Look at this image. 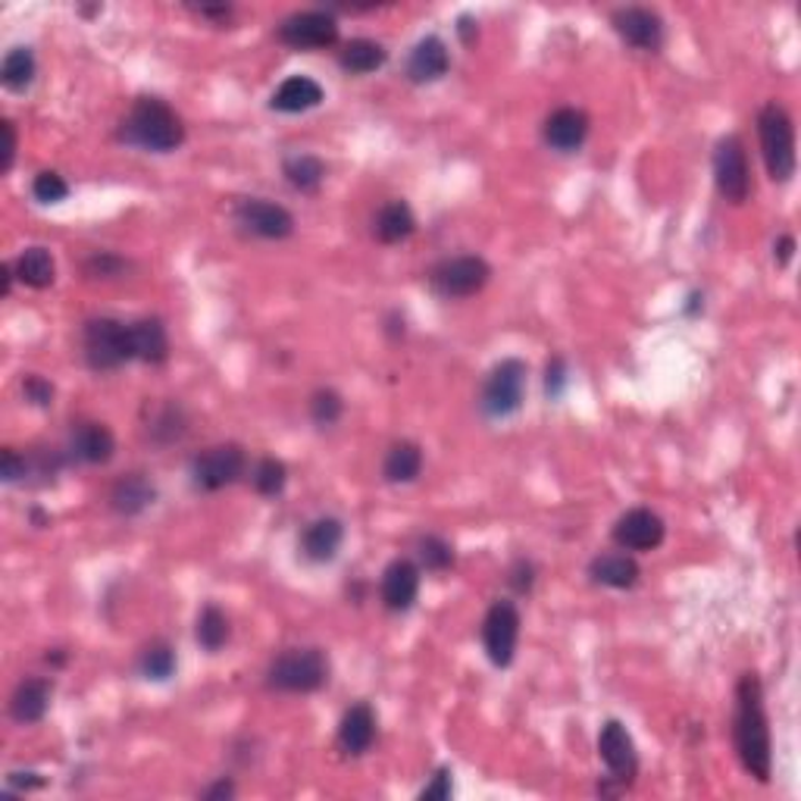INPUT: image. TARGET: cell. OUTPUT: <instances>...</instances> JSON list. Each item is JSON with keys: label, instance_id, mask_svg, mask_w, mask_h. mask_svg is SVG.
<instances>
[{"label": "cell", "instance_id": "6da1fadb", "mask_svg": "<svg viewBox=\"0 0 801 801\" xmlns=\"http://www.w3.org/2000/svg\"><path fill=\"white\" fill-rule=\"evenodd\" d=\"M732 742L742 770L757 782H770L774 774V742L770 720L764 707V685L757 673H742L736 685V714H732Z\"/></svg>", "mask_w": 801, "mask_h": 801}, {"label": "cell", "instance_id": "7a4b0ae2", "mask_svg": "<svg viewBox=\"0 0 801 801\" xmlns=\"http://www.w3.org/2000/svg\"><path fill=\"white\" fill-rule=\"evenodd\" d=\"M120 138L147 154H172L185 142V125L167 100L138 98L122 120Z\"/></svg>", "mask_w": 801, "mask_h": 801}, {"label": "cell", "instance_id": "3957f363", "mask_svg": "<svg viewBox=\"0 0 801 801\" xmlns=\"http://www.w3.org/2000/svg\"><path fill=\"white\" fill-rule=\"evenodd\" d=\"M757 138H761L767 175L774 182H789L796 175L799 157H796V125L782 104L777 100L764 104V110L757 113Z\"/></svg>", "mask_w": 801, "mask_h": 801}, {"label": "cell", "instance_id": "277c9868", "mask_svg": "<svg viewBox=\"0 0 801 801\" xmlns=\"http://www.w3.org/2000/svg\"><path fill=\"white\" fill-rule=\"evenodd\" d=\"M329 682V655L323 648H286L269 664L267 685L289 695H307Z\"/></svg>", "mask_w": 801, "mask_h": 801}, {"label": "cell", "instance_id": "5b68a950", "mask_svg": "<svg viewBox=\"0 0 801 801\" xmlns=\"http://www.w3.org/2000/svg\"><path fill=\"white\" fill-rule=\"evenodd\" d=\"M82 344H85V361L95 373H107V369H120L122 364L135 361L132 354V336H129V323L110 319V316H98L85 323L82 332Z\"/></svg>", "mask_w": 801, "mask_h": 801}, {"label": "cell", "instance_id": "8992f818", "mask_svg": "<svg viewBox=\"0 0 801 801\" xmlns=\"http://www.w3.org/2000/svg\"><path fill=\"white\" fill-rule=\"evenodd\" d=\"M523 401H526V364L508 357L491 366L480 395V411L488 420H508L513 413H520Z\"/></svg>", "mask_w": 801, "mask_h": 801}, {"label": "cell", "instance_id": "52a82bcc", "mask_svg": "<svg viewBox=\"0 0 801 801\" xmlns=\"http://www.w3.org/2000/svg\"><path fill=\"white\" fill-rule=\"evenodd\" d=\"M488 279H491V267L476 254L448 257V260H438L436 267L429 269V289L445 301L473 298L486 289Z\"/></svg>", "mask_w": 801, "mask_h": 801}, {"label": "cell", "instance_id": "ba28073f", "mask_svg": "<svg viewBox=\"0 0 801 801\" xmlns=\"http://www.w3.org/2000/svg\"><path fill=\"white\" fill-rule=\"evenodd\" d=\"M714 182H717V192L729 204H745L752 195V170H749V154L742 138L727 135L717 142L714 150Z\"/></svg>", "mask_w": 801, "mask_h": 801}, {"label": "cell", "instance_id": "9c48e42d", "mask_svg": "<svg viewBox=\"0 0 801 801\" xmlns=\"http://www.w3.org/2000/svg\"><path fill=\"white\" fill-rule=\"evenodd\" d=\"M244 451L242 445L226 441L201 451L192 461V483L197 491H219V488L239 483L244 473Z\"/></svg>", "mask_w": 801, "mask_h": 801}, {"label": "cell", "instance_id": "30bf717a", "mask_svg": "<svg viewBox=\"0 0 801 801\" xmlns=\"http://www.w3.org/2000/svg\"><path fill=\"white\" fill-rule=\"evenodd\" d=\"M520 610L513 602H495L488 607L486 620H483V645H486V657L495 667H510L513 655H517V642H520Z\"/></svg>", "mask_w": 801, "mask_h": 801}, {"label": "cell", "instance_id": "8fae6325", "mask_svg": "<svg viewBox=\"0 0 801 801\" xmlns=\"http://www.w3.org/2000/svg\"><path fill=\"white\" fill-rule=\"evenodd\" d=\"M235 222L247 235L264 239V242H282L294 232V217L276 201L267 197H244L235 207Z\"/></svg>", "mask_w": 801, "mask_h": 801}, {"label": "cell", "instance_id": "7c38bea8", "mask_svg": "<svg viewBox=\"0 0 801 801\" xmlns=\"http://www.w3.org/2000/svg\"><path fill=\"white\" fill-rule=\"evenodd\" d=\"M279 41L292 50H323L339 41V23L326 10H304L292 13L279 25Z\"/></svg>", "mask_w": 801, "mask_h": 801}, {"label": "cell", "instance_id": "4fadbf2b", "mask_svg": "<svg viewBox=\"0 0 801 801\" xmlns=\"http://www.w3.org/2000/svg\"><path fill=\"white\" fill-rule=\"evenodd\" d=\"M598 757L605 761V767L610 770L607 779H617L620 786L630 789L632 779L639 774V752H635L630 729L623 727L620 720H607L602 732H598Z\"/></svg>", "mask_w": 801, "mask_h": 801}, {"label": "cell", "instance_id": "5bb4252c", "mask_svg": "<svg viewBox=\"0 0 801 801\" xmlns=\"http://www.w3.org/2000/svg\"><path fill=\"white\" fill-rule=\"evenodd\" d=\"M610 25L635 50L657 53L664 45V20L648 7H620V10H614Z\"/></svg>", "mask_w": 801, "mask_h": 801}, {"label": "cell", "instance_id": "9a60e30c", "mask_svg": "<svg viewBox=\"0 0 801 801\" xmlns=\"http://www.w3.org/2000/svg\"><path fill=\"white\" fill-rule=\"evenodd\" d=\"M667 526L655 510L632 508L614 523V542L623 551H655L664 545Z\"/></svg>", "mask_w": 801, "mask_h": 801}, {"label": "cell", "instance_id": "2e32d148", "mask_svg": "<svg viewBox=\"0 0 801 801\" xmlns=\"http://www.w3.org/2000/svg\"><path fill=\"white\" fill-rule=\"evenodd\" d=\"M448 70H451V53L438 35L420 38L408 53V63H404V75L413 85H433L438 78H445Z\"/></svg>", "mask_w": 801, "mask_h": 801}, {"label": "cell", "instance_id": "e0dca14e", "mask_svg": "<svg viewBox=\"0 0 801 801\" xmlns=\"http://www.w3.org/2000/svg\"><path fill=\"white\" fill-rule=\"evenodd\" d=\"M379 595H383V605L389 607L391 614L411 610L416 595H420V567L408 558L391 560L386 573H383Z\"/></svg>", "mask_w": 801, "mask_h": 801}, {"label": "cell", "instance_id": "ac0fdd59", "mask_svg": "<svg viewBox=\"0 0 801 801\" xmlns=\"http://www.w3.org/2000/svg\"><path fill=\"white\" fill-rule=\"evenodd\" d=\"M545 145L558 154H577L588 138V117L577 107H560L545 120Z\"/></svg>", "mask_w": 801, "mask_h": 801}, {"label": "cell", "instance_id": "d6986e66", "mask_svg": "<svg viewBox=\"0 0 801 801\" xmlns=\"http://www.w3.org/2000/svg\"><path fill=\"white\" fill-rule=\"evenodd\" d=\"M50 699H53V682L45 677H25L10 695V717L23 727L38 724L48 714Z\"/></svg>", "mask_w": 801, "mask_h": 801}, {"label": "cell", "instance_id": "ffe728a7", "mask_svg": "<svg viewBox=\"0 0 801 801\" xmlns=\"http://www.w3.org/2000/svg\"><path fill=\"white\" fill-rule=\"evenodd\" d=\"M341 542H344V526L336 517H319L314 523L304 526L301 533V555L311 563H329L339 558Z\"/></svg>", "mask_w": 801, "mask_h": 801}, {"label": "cell", "instance_id": "44dd1931", "mask_svg": "<svg viewBox=\"0 0 801 801\" xmlns=\"http://www.w3.org/2000/svg\"><path fill=\"white\" fill-rule=\"evenodd\" d=\"M326 98V92H323V85L311 78V75H289L276 92H272V98H269V107L276 110V113H307V110H316L319 104Z\"/></svg>", "mask_w": 801, "mask_h": 801}, {"label": "cell", "instance_id": "7402d4cb", "mask_svg": "<svg viewBox=\"0 0 801 801\" xmlns=\"http://www.w3.org/2000/svg\"><path fill=\"white\" fill-rule=\"evenodd\" d=\"M70 451H73L75 461L82 463H107L113 461V454H117V436L110 433L107 423L85 420L73 429Z\"/></svg>", "mask_w": 801, "mask_h": 801}, {"label": "cell", "instance_id": "603a6c76", "mask_svg": "<svg viewBox=\"0 0 801 801\" xmlns=\"http://www.w3.org/2000/svg\"><path fill=\"white\" fill-rule=\"evenodd\" d=\"M376 742V714L366 702L351 704L339 724V749L351 757H361Z\"/></svg>", "mask_w": 801, "mask_h": 801}, {"label": "cell", "instance_id": "cb8c5ba5", "mask_svg": "<svg viewBox=\"0 0 801 801\" xmlns=\"http://www.w3.org/2000/svg\"><path fill=\"white\" fill-rule=\"evenodd\" d=\"M157 501V486L147 480L145 473H125L110 488V508L120 517H138Z\"/></svg>", "mask_w": 801, "mask_h": 801}, {"label": "cell", "instance_id": "d4e9b609", "mask_svg": "<svg viewBox=\"0 0 801 801\" xmlns=\"http://www.w3.org/2000/svg\"><path fill=\"white\" fill-rule=\"evenodd\" d=\"M129 336H132L135 361L163 364L170 357V336H167V326L157 316H145V319L129 323Z\"/></svg>", "mask_w": 801, "mask_h": 801}, {"label": "cell", "instance_id": "484cf974", "mask_svg": "<svg viewBox=\"0 0 801 801\" xmlns=\"http://www.w3.org/2000/svg\"><path fill=\"white\" fill-rule=\"evenodd\" d=\"M413 232H416V217L408 201H389L373 219V235L383 244L408 242Z\"/></svg>", "mask_w": 801, "mask_h": 801}, {"label": "cell", "instance_id": "4316f807", "mask_svg": "<svg viewBox=\"0 0 801 801\" xmlns=\"http://www.w3.org/2000/svg\"><path fill=\"white\" fill-rule=\"evenodd\" d=\"M423 473V448L416 441H395L383 461V476L389 480L391 486H408L416 483Z\"/></svg>", "mask_w": 801, "mask_h": 801}, {"label": "cell", "instance_id": "83f0119b", "mask_svg": "<svg viewBox=\"0 0 801 801\" xmlns=\"http://www.w3.org/2000/svg\"><path fill=\"white\" fill-rule=\"evenodd\" d=\"M13 272H16V279L23 286L45 292L57 282V260H53L48 247H25L23 254L16 257V264H13Z\"/></svg>", "mask_w": 801, "mask_h": 801}, {"label": "cell", "instance_id": "f1b7e54d", "mask_svg": "<svg viewBox=\"0 0 801 801\" xmlns=\"http://www.w3.org/2000/svg\"><path fill=\"white\" fill-rule=\"evenodd\" d=\"M588 577L598 585H607V588H632L639 583L642 570L639 563L630 555H598V558L588 563Z\"/></svg>", "mask_w": 801, "mask_h": 801}, {"label": "cell", "instance_id": "f546056e", "mask_svg": "<svg viewBox=\"0 0 801 801\" xmlns=\"http://www.w3.org/2000/svg\"><path fill=\"white\" fill-rule=\"evenodd\" d=\"M386 60H389V50L383 48L379 41H373V38H354L339 53V66L348 75L376 73V70L386 66Z\"/></svg>", "mask_w": 801, "mask_h": 801}, {"label": "cell", "instance_id": "4dcf8cb0", "mask_svg": "<svg viewBox=\"0 0 801 801\" xmlns=\"http://www.w3.org/2000/svg\"><path fill=\"white\" fill-rule=\"evenodd\" d=\"M282 172H286V179H289L294 192L314 195V192H319L323 179H326V163L316 154H294L282 163Z\"/></svg>", "mask_w": 801, "mask_h": 801}, {"label": "cell", "instance_id": "1f68e13d", "mask_svg": "<svg viewBox=\"0 0 801 801\" xmlns=\"http://www.w3.org/2000/svg\"><path fill=\"white\" fill-rule=\"evenodd\" d=\"M38 75V63H35V53L32 48H13L7 57H3V66H0V82L7 92H16L23 95L32 88Z\"/></svg>", "mask_w": 801, "mask_h": 801}, {"label": "cell", "instance_id": "d6a6232c", "mask_svg": "<svg viewBox=\"0 0 801 801\" xmlns=\"http://www.w3.org/2000/svg\"><path fill=\"white\" fill-rule=\"evenodd\" d=\"M195 639L197 645L210 655H217L219 648H226V642L232 639V627H229V617L219 610L217 605H207L197 614L195 623Z\"/></svg>", "mask_w": 801, "mask_h": 801}, {"label": "cell", "instance_id": "836d02e7", "mask_svg": "<svg viewBox=\"0 0 801 801\" xmlns=\"http://www.w3.org/2000/svg\"><path fill=\"white\" fill-rule=\"evenodd\" d=\"M175 652H172L170 642H150L142 657H138V670L145 680L167 682L175 673Z\"/></svg>", "mask_w": 801, "mask_h": 801}, {"label": "cell", "instance_id": "e575fe53", "mask_svg": "<svg viewBox=\"0 0 801 801\" xmlns=\"http://www.w3.org/2000/svg\"><path fill=\"white\" fill-rule=\"evenodd\" d=\"M185 413L179 404H167L163 411H157V416L150 420V426H147V436L154 438L157 445H172V441H179V438L185 436Z\"/></svg>", "mask_w": 801, "mask_h": 801}, {"label": "cell", "instance_id": "d590c367", "mask_svg": "<svg viewBox=\"0 0 801 801\" xmlns=\"http://www.w3.org/2000/svg\"><path fill=\"white\" fill-rule=\"evenodd\" d=\"M416 555H420V563L433 573H445L454 567V548L441 535H423L416 542Z\"/></svg>", "mask_w": 801, "mask_h": 801}, {"label": "cell", "instance_id": "8d00e7d4", "mask_svg": "<svg viewBox=\"0 0 801 801\" xmlns=\"http://www.w3.org/2000/svg\"><path fill=\"white\" fill-rule=\"evenodd\" d=\"M289 483V470L286 463L276 461V458H264V461L254 466V488L264 495V498H276L282 495V488Z\"/></svg>", "mask_w": 801, "mask_h": 801}, {"label": "cell", "instance_id": "74e56055", "mask_svg": "<svg viewBox=\"0 0 801 801\" xmlns=\"http://www.w3.org/2000/svg\"><path fill=\"white\" fill-rule=\"evenodd\" d=\"M341 413H344V401H341L339 391L336 389L314 391V398H311V420H314L319 429L336 426L341 420Z\"/></svg>", "mask_w": 801, "mask_h": 801}, {"label": "cell", "instance_id": "f35d334b", "mask_svg": "<svg viewBox=\"0 0 801 801\" xmlns=\"http://www.w3.org/2000/svg\"><path fill=\"white\" fill-rule=\"evenodd\" d=\"M32 197H35L38 204H60V201L70 197V182L53 170L38 172L35 182H32Z\"/></svg>", "mask_w": 801, "mask_h": 801}, {"label": "cell", "instance_id": "ab89813d", "mask_svg": "<svg viewBox=\"0 0 801 801\" xmlns=\"http://www.w3.org/2000/svg\"><path fill=\"white\" fill-rule=\"evenodd\" d=\"M125 269H129V264L117 254H110V251H100L95 257H88V264H85V272L92 279H117Z\"/></svg>", "mask_w": 801, "mask_h": 801}, {"label": "cell", "instance_id": "60d3db41", "mask_svg": "<svg viewBox=\"0 0 801 801\" xmlns=\"http://www.w3.org/2000/svg\"><path fill=\"white\" fill-rule=\"evenodd\" d=\"M23 395L25 401H32L35 408H50V404H53V386H50V379L38 376V373H28V376H25Z\"/></svg>", "mask_w": 801, "mask_h": 801}, {"label": "cell", "instance_id": "b9f144b4", "mask_svg": "<svg viewBox=\"0 0 801 801\" xmlns=\"http://www.w3.org/2000/svg\"><path fill=\"white\" fill-rule=\"evenodd\" d=\"M454 774H451V767H438L436 777L429 779V786H423V792H420V801H448L454 796Z\"/></svg>", "mask_w": 801, "mask_h": 801}, {"label": "cell", "instance_id": "7bdbcfd3", "mask_svg": "<svg viewBox=\"0 0 801 801\" xmlns=\"http://www.w3.org/2000/svg\"><path fill=\"white\" fill-rule=\"evenodd\" d=\"M0 476H3L7 486H13V483H20V480L28 476V461H25L16 448H3V454H0Z\"/></svg>", "mask_w": 801, "mask_h": 801}, {"label": "cell", "instance_id": "ee69618b", "mask_svg": "<svg viewBox=\"0 0 801 801\" xmlns=\"http://www.w3.org/2000/svg\"><path fill=\"white\" fill-rule=\"evenodd\" d=\"M563 389H567V361L563 357H551L548 366H545V391H548L551 401H558Z\"/></svg>", "mask_w": 801, "mask_h": 801}, {"label": "cell", "instance_id": "f6af8a7d", "mask_svg": "<svg viewBox=\"0 0 801 801\" xmlns=\"http://www.w3.org/2000/svg\"><path fill=\"white\" fill-rule=\"evenodd\" d=\"M508 583L513 585V592H520V595H526L535 583V567L530 560H517L513 567H510V577Z\"/></svg>", "mask_w": 801, "mask_h": 801}, {"label": "cell", "instance_id": "bcb514c9", "mask_svg": "<svg viewBox=\"0 0 801 801\" xmlns=\"http://www.w3.org/2000/svg\"><path fill=\"white\" fill-rule=\"evenodd\" d=\"M0 135H3V160H0V172L13 170L16 163V125L13 120L0 122Z\"/></svg>", "mask_w": 801, "mask_h": 801}, {"label": "cell", "instance_id": "7dc6e473", "mask_svg": "<svg viewBox=\"0 0 801 801\" xmlns=\"http://www.w3.org/2000/svg\"><path fill=\"white\" fill-rule=\"evenodd\" d=\"M201 799L204 801H229L235 799V782L229 777H219L214 786H207L204 792H201Z\"/></svg>", "mask_w": 801, "mask_h": 801}, {"label": "cell", "instance_id": "c3c4849f", "mask_svg": "<svg viewBox=\"0 0 801 801\" xmlns=\"http://www.w3.org/2000/svg\"><path fill=\"white\" fill-rule=\"evenodd\" d=\"M48 779L41 777V774H10L7 777V786L10 789H25V792H32V789H41Z\"/></svg>", "mask_w": 801, "mask_h": 801}, {"label": "cell", "instance_id": "681fc988", "mask_svg": "<svg viewBox=\"0 0 801 801\" xmlns=\"http://www.w3.org/2000/svg\"><path fill=\"white\" fill-rule=\"evenodd\" d=\"M792 257H796V239H792V235L777 239V244H774V260H777V267H789Z\"/></svg>", "mask_w": 801, "mask_h": 801}, {"label": "cell", "instance_id": "f907efd6", "mask_svg": "<svg viewBox=\"0 0 801 801\" xmlns=\"http://www.w3.org/2000/svg\"><path fill=\"white\" fill-rule=\"evenodd\" d=\"M458 35H461L463 45H473L476 35H480V28H476V23H473L470 16H461V20H458Z\"/></svg>", "mask_w": 801, "mask_h": 801}, {"label": "cell", "instance_id": "816d5d0a", "mask_svg": "<svg viewBox=\"0 0 801 801\" xmlns=\"http://www.w3.org/2000/svg\"><path fill=\"white\" fill-rule=\"evenodd\" d=\"M13 279H16L13 264H3L0 267V292H3V298H10V292H13Z\"/></svg>", "mask_w": 801, "mask_h": 801}, {"label": "cell", "instance_id": "f5cc1de1", "mask_svg": "<svg viewBox=\"0 0 801 801\" xmlns=\"http://www.w3.org/2000/svg\"><path fill=\"white\" fill-rule=\"evenodd\" d=\"M704 311V294L702 292H692L685 298V307H682V314L685 316H699Z\"/></svg>", "mask_w": 801, "mask_h": 801}, {"label": "cell", "instance_id": "db71d44e", "mask_svg": "<svg viewBox=\"0 0 801 801\" xmlns=\"http://www.w3.org/2000/svg\"><path fill=\"white\" fill-rule=\"evenodd\" d=\"M197 13H201V16H210V20H229L232 7H201Z\"/></svg>", "mask_w": 801, "mask_h": 801}, {"label": "cell", "instance_id": "11a10c76", "mask_svg": "<svg viewBox=\"0 0 801 801\" xmlns=\"http://www.w3.org/2000/svg\"><path fill=\"white\" fill-rule=\"evenodd\" d=\"M389 336H404V316L401 314L389 316Z\"/></svg>", "mask_w": 801, "mask_h": 801}]
</instances>
